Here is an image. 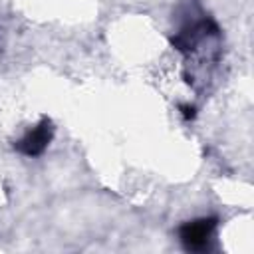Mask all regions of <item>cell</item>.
<instances>
[{"label":"cell","mask_w":254,"mask_h":254,"mask_svg":"<svg viewBox=\"0 0 254 254\" xmlns=\"http://www.w3.org/2000/svg\"><path fill=\"white\" fill-rule=\"evenodd\" d=\"M216 218L214 216H202L196 220H189L179 228V238L187 250L198 252L208 246V240L216 228Z\"/></svg>","instance_id":"1"},{"label":"cell","mask_w":254,"mask_h":254,"mask_svg":"<svg viewBox=\"0 0 254 254\" xmlns=\"http://www.w3.org/2000/svg\"><path fill=\"white\" fill-rule=\"evenodd\" d=\"M52 137H54V123L52 119L42 117L36 127H32L20 141L14 143V149L26 157H38L48 149Z\"/></svg>","instance_id":"2"},{"label":"cell","mask_w":254,"mask_h":254,"mask_svg":"<svg viewBox=\"0 0 254 254\" xmlns=\"http://www.w3.org/2000/svg\"><path fill=\"white\" fill-rule=\"evenodd\" d=\"M181 111H183V117L189 121V119H194V115H196V109L192 107V105H181Z\"/></svg>","instance_id":"3"}]
</instances>
